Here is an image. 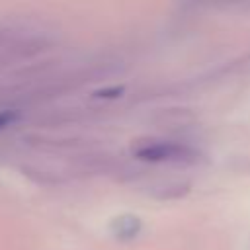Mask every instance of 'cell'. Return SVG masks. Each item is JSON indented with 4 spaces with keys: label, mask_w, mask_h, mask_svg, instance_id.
<instances>
[{
    "label": "cell",
    "mask_w": 250,
    "mask_h": 250,
    "mask_svg": "<svg viewBox=\"0 0 250 250\" xmlns=\"http://www.w3.org/2000/svg\"><path fill=\"white\" fill-rule=\"evenodd\" d=\"M135 154H137V158L148 160V162H162V160L184 162V160L193 158V152L188 146L176 145V143H148V145H143L141 148H137Z\"/></svg>",
    "instance_id": "6da1fadb"
},
{
    "label": "cell",
    "mask_w": 250,
    "mask_h": 250,
    "mask_svg": "<svg viewBox=\"0 0 250 250\" xmlns=\"http://www.w3.org/2000/svg\"><path fill=\"white\" fill-rule=\"evenodd\" d=\"M16 117H18V115H16L14 111H2V113H0V129H4L6 125H10Z\"/></svg>",
    "instance_id": "3957f363"
},
{
    "label": "cell",
    "mask_w": 250,
    "mask_h": 250,
    "mask_svg": "<svg viewBox=\"0 0 250 250\" xmlns=\"http://www.w3.org/2000/svg\"><path fill=\"white\" fill-rule=\"evenodd\" d=\"M123 92V88H111V90H98L94 96L96 98H115V96H119Z\"/></svg>",
    "instance_id": "7a4b0ae2"
}]
</instances>
